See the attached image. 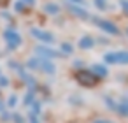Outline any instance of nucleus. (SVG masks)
<instances>
[{
  "label": "nucleus",
  "mask_w": 128,
  "mask_h": 123,
  "mask_svg": "<svg viewBox=\"0 0 128 123\" xmlns=\"http://www.w3.org/2000/svg\"><path fill=\"white\" fill-rule=\"evenodd\" d=\"M105 60H119V63H128V53H116V55H107Z\"/></svg>",
  "instance_id": "1"
}]
</instances>
